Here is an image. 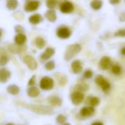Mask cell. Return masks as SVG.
Wrapping results in <instances>:
<instances>
[{
	"instance_id": "6da1fadb",
	"label": "cell",
	"mask_w": 125,
	"mask_h": 125,
	"mask_svg": "<svg viewBox=\"0 0 125 125\" xmlns=\"http://www.w3.org/2000/svg\"><path fill=\"white\" fill-rule=\"evenodd\" d=\"M81 51V46L80 44L75 43V44H73V45L68 46V48L66 50L65 55H64L65 59L67 61L72 59Z\"/></svg>"
},
{
	"instance_id": "7a4b0ae2",
	"label": "cell",
	"mask_w": 125,
	"mask_h": 125,
	"mask_svg": "<svg viewBox=\"0 0 125 125\" xmlns=\"http://www.w3.org/2000/svg\"><path fill=\"white\" fill-rule=\"evenodd\" d=\"M95 82L102 88L104 92H108L111 89L110 83L107 80H105L103 75H97L95 78Z\"/></svg>"
},
{
	"instance_id": "3957f363",
	"label": "cell",
	"mask_w": 125,
	"mask_h": 125,
	"mask_svg": "<svg viewBox=\"0 0 125 125\" xmlns=\"http://www.w3.org/2000/svg\"><path fill=\"white\" fill-rule=\"evenodd\" d=\"M53 81L49 77H44L40 81V87L43 90H51L53 87Z\"/></svg>"
},
{
	"instance_id": "277c9868",
	"label": "cell",
	"mask_w": 125,
	"mask_h": 125,
	"mask_svg": "<svg viewBox=\"0 0 125 125\" xmlns=\"http://www.w3.org/2000/svg\"><path fill=\"white\" fill-rule=\"evenodd\" d=\"M83 100H84V95L81 92H75L71 95L72 103L75 105H80L83 101Z\"/></svg>"
},
{
	"instance_id": "5b68a950",
	"label": "cell",
	"mask_w": 125,
	"mask_h": 125,
	"mask_svg": "<svg viewBox=\"0 0 125 125\" xmlns=\"http://www.w3.org/2000/svg\"><path fill=\"white\" fill-rule=\"evenodd\" d=\"M23 62L27 65V67L31 70H36L37 67V63L36 60L31 56H29V55L25 56L23 57Z\"/></svg>"
},
{
	"instance_id": "8992f818",
	"label": "cell",
	"mask_w": 125,
	"mask_h": 125,
	"mask_svg": "<svg viewBox=\"0 0 125 125\" xmlns=\"http://www.w3.org/2000/svg\"><path fill=\"white\" fill-rule=\"evenodd\" d=\"M56 34L59 37L62 39H67L70 37L71 35V31L70 29L65 26H62L59 28L56 31Z\"/></svg>"
},
{
	"instance_id": "52a82bcc",
	"label": "cell",
	"mask_w": 125,
	"mask_h": 125,
	"mask_svg": "<svg viewBox=\"0 0 125 125\" xmlns=\"http://www.w3.org/2000/svg\"><path fill=\"white\" fill-rule=\"evenodd\" d=\"M60 10L63 13H70L73 11L74 6L71 2L66 1L61 4Z\"/></svg>"
},
{
	"instance_id": "ba28073f",
	"label": "cell",
	"mask_w": 125,
	"mask_h": 125,
	"mask_svg": "<svg viewBox=\"0 0 125 125\" xmlns=\"http://www.w3.org/2000/svg\"><path fill=\"white\" fill-rule=\"evenodd\" d=\"M40 6V2L38 1H30L26 4L25 7V10L26 12H33L37 10V8Z\"/></svg>"
},
{
	"instance_id": "9c48e42d",
	"label": "cell",
	"mask_w": 125,
	"mask_h": 125,
	"mask_svg": "<svg viewBox=\"0 0 125 125\" xmlns=\"http://www.w3.org/2000/svg\"><path fill=\"white\" fill-rule=\"evenodd\" d=\"M111 65V60L108 56H103L100 62V67L102 70H108Z\"/></svg>"
},
{
	"instance_id": "30bf717a",
	"label": "cell",
	"mask_w": 125,
	"mask_h": 125,
	"mask_svg": "<svg viewBox=\"0 0 125 125\" xmlns=\"http://www.w3.org/2000/svg\"><path fill=\"white\" fill-rule=\"evenodd\" d=\"M94 108L92 106H87V107H83L81 111L80 114L82 116L85 117H89L91 116L94 114Z\"/></svg>"
},
{
	"instance_id": "8fae6325",
	"label": "cell",
	"mask_w": 125,
	"mask_h": 125,
	"mask_svg": "<svg viewBox=\"0 0 125 125\" xmlns=\"http://www.w3.org/2000/svg\"><path fill=\"white\" fill-rule=\"evenodd\" d=\"M71 67H72L73 71L75 73H76V74L81 73L82 72V70H83V67H82L81 62L79 60H75V61H74V62L72 63Z\"/></svg>"
},
{
	"instance_id": "7c38bea8",
	"label": "cell",
	"mask_w": 125,
	"mask_h": 125,
	"mask_svg": "<svg viewBox=\"0 0 125 125\" xmlns=\"http://www.w3.org/2000/svg\"><path fill=\"white\" fill-rule=\"evenodd\" d=\"M55 53V50L52 48H48L44 53L41 55V58L43 60H48L49 59H51Z\"/></svg>"
},
{
	"instance_id": "4fadbf2b",
	"label": "cell",
	"mask_w": 125,
	"mask_h": 125,
	"mask_svg": "<svg viewBox=\"0 0 125 125\" xmlns=\"http://www.w3.org/2000/svg\"><path fill=\"white\" fill-rule=\"evenodd\" d=\"M10 78V73L6 69H1L0 70V81L1 83H6Z\"/></svg>"
},
{
	"instance_id": "5bb4252c",
	"label": "cell",
	"mask_w": 125,
	"mask_h": 125,
	"mask_svg": "<svg viewBox=\"0 0 125 125\" xmlns=\"http://www.w3.org/2000/svg\"><path fill=\"white\" fill-rule=\"evenodd\" d=\"M15 42L18 45H22L25 44L26 42V37L23 33H19L17 34V35L15 37Z\"/></svg>"
},
{
	"instance_id": "9a60e30c",
	"label": "cell",
	"mask_w": 125,
	"mask_h": 125,
	"mask_svg": "<svg viewBox=\"0 0 125 125\" xmlns=\"http://www.w3.org/2000/svg\"><path fill=\"white\" fill-rule=\"evenodd\" d=\"M45 18L50 22H54L56 20V12L53 9H50L45 12Z\"/></svg>"
},
{
	"instance_id": "2e32d148",
	"label": "cell",
	"mask_w": 125,
	"mask_h": 125,
	"mask_svg": "<svg viewBox=\"0 0 125 125\" xmlns=\"http://www.w3.org/2000/svg\"><path fill=\"white\" fill-rule=\"evenodd\" d=\"M27 94L31 97H36L40 94V91L37 87L33 86L27 90Z\"/></svg>"
},
{
	"instance_id": "e0dca14e",
	"label": "cell",
	"mask_w": 125,
	"mask_h": 125,
	"mask_svg": "<svg viewBox=\"0 0 125 125\" xmlns=\"http://www.w3.org/2000/svg\"><path fill=\"white\" fill-rule=\"evenodd\" d=\"M42 16L40 14H34V15H31L29 19V22L32 24H37V23H40L42 21Z\"/></svg>"
},
{
	"instance_id": "ac0fdd59",
	"label": "cell",
	"mask_w": 125,
	"mask_h": 125,
	"mask_svg": "<svg viewBox=\"0 0 125 125\" xmlns=\"http://www.w3.org/2000/svg\"><path fill=\"white\" fill-rule=\"evenodd\" d=\"M7 91L9 94H12V95H16L19 93L20 92V88L16 86V85H10L7 89Z\"/></svg>"
},
{
	"instance_id": "d6986e66",
	"label": "cell",
	"mask_w": 125,
	"mask_h": 125,
	"mask_svg": "<svg viewBox=\"0 0 125 125\" xmlns=\"http://www.w3.org/2000/svg\"><path fill=\"white\" fill-rule=\"evenodd\" d=\"M90 6L94 10H99L103 6V1L101 0H92L91 1Z\"/></svg>"
},
{
	"instance_id": "ffe728a7",
	"label": "cell",
	"mask_w": 125,
	"mask_h": 125,
	"mask_svg": "<svg viewBox=\"0 0 125 125\" xmlns=\"http://www.w3.org/2000/svg\"><path fill=\"white\" fill-rule=\"evenodd\" d=\"M49 102L51 103V104H52L53 105H56V106H60L62 105V100L56 96H52L49 98Z\"/></svg>"
},
{
	"instance_id": "44dd1931",
	"label": "cell",
	"mask_w": 125,
	"mask_h": 125,
	"mask_svg": "<svg viewBox=\"0 0 125 125\" xmlns=\"http://www.w3.org/2000/svg\"><path fill=\"white\" fill-rule=\"evenodd\" d=\"M18 1L17 0H7V7L10 10H14L18 7Z\"/></svg>"
},
{
	"instance_id": "7402d4cb",
	"label": "cell",
	"mask_w": 125,
	"mask_h": 125,
	"mask_svg": "<svg viewBox=\"0 0 125 125\" xmlns=\"http://www.w3.org/2000/svg\"><path fill=\"white\" fill-rule=\"evenodd\" d=\"M87 103L92 107L97 106L98 105V104L100 103V100L97 97H90L87 99Z\"/></svg>"
},
{
	"instance_id": "603a6c76",
	"label": "cell",
	"mask_w": 125,
	"mask_h": 125,
	"mask_svg": "<svg viewBox=\"0 0 125 125\" xmlns=\"http://www.w3.org/2000/svg\"><path fill=\"white\" fill-rule=\"evenodd\" d=\"M35 45L38 48H42L45 45V42L42 37H37L35 40Z\"/></svg>"
},
{
	"instance_id": "cb8c5ba5",
	"label": "cell",
	"mask_w": 125,
	"mask_h": 125,
	"mask_svg": "<svg viewBox=\"0 0 125 125\" xmlns=\"http://www.w3.org/2000/svg\"><path fill=\"white\" fill-rule=\"evenodd\" d=\"M111 71H112V73H113L114 75H120L121 73H122V69H121V67H120L119 65H118V64H114V65L112 66Z\"/></svg>"
},
{
	"instance_id": "d4e9b609",
	"label": "cell",
	"mask_w": 125,
	"mask_h": 125,
	"mask_svg": "<svg viewBox=\"0 0 125 125\" xmlns=\"http://www.w3.org/2000/svg\"><path fill=\"white\" fill-rule=\"evenodd\" d=\"M45 67L48 70H52L55 68V63L53 61H50L45 64Z\"/></svg>"
},
{
	"instance_id": "484cf974",
	"label": "cell",
	"mask_w": 125,
	"mask_h": 125,
	"mask_svg": "<svg viewBox=\"0 0 125 125\" xmlns=\"http://www.w3.org/2000/svg\"><path fill=\"white\" fill-rule=\"evenodd\" d=\"M56 0H47L46 5L49 9H53L56 4Z\"/></svg>"
},
{
	"instance_id": "4316f807",
	"label": "cell",
	"mask_w": 125,
	"mask_h": 125,
	"mask_svg": "<svg viewBox=\"0 0 125 125\" xmlns=\"http://www.w3.org/2000/svg\"><path fill=\"white\" fill-rule=\"evenodd\" d=\"M8 62H9L8 57H7L6 55L2 54V55L1 56V58H0V64H1V66H4V65H5Z\"/></svg>"
},
{
	"instance_id": "83f0119b",
	"label": "cell",
	"mask_w": 125,
	"mask_h": 125,
	"mask_svg": "<svg viewBox=\"0 0 125 125\" xmlns=\"http://www.w3.org/2000/svg\"><path fill=\"white\" fill-rule=\"evenodd\" d=\"M66 120H67V117L64 116V115H62V114L59 115L56 117V122L58 124H64Z\"/></svg>"
},
{
	"instance_id": "f1b7e54d",
	"label": "cell",
	"mask_w": 125,
	"mask_h": 125,
	"mask_svg": "<svg viewBox=\"0 0 125 125\" xmlns=\"http://www.w3.org/2000/svg\"><path fill=\"white\" fill-rule=\"evenodd\" d=\"M116 37H125V29H120L115 33Z\"/></svg>"
},
{
	"instance_id": "f546056e",
	"label": "cell",
	"mask_w": 125,
	"mask_h": 125,
	"mask_svg": "<svg viewBox=\"0 0 125 125\" xmlns=\"http://www.w3.org/2000/svg\"><path fill=\"white\" fill-rule=\"evenodd\" d=\"M92 75H93L92 72L91 70H87L85 71V73L83 74V76H84V78L89 79V78H91L92 77Z\"/></svg>"
},
{
	"instance_id": "4dcf8cb0",
	"label": "cell",
	"mask_w": 125,
	"mask_h": 125,
	"mask_svg": "<svg viewBox=\"0 0 125 125\" xmlns=\"http://www.w3.org/2000/svg\"><path fill=\"white\" fill-rule=\"evenodd\" d=\"M35 79H36V76H35V75H33V76L30 78V80H29V83H28L29 86H33L35 84Z\"/></svg>"
},
{
	"instance_id": "1f68e13d",
	"label": "cell",
	"mask_w": 125,
	"mask_h": 125,
	"mask_svg": "<svg viewBox=\"0 0 125 125\" xmlns=\"http://www.w3.org/2000/svg\"><path fill=\"white\" fill-rule=\"evenodd\" d=\"M78 87H79L78 88L79 91H86L88 88L86 84H80V85H78Z\"/></svg>"
},
{
	"instance_id": "d6a6232c",
	"label": "cell",
	"mask_w": 125,
	"mask_h": 125,
	"mask_svg": "<svg viewBox=\"0 0 125 125\" xmlns=\"http://www.w3.org/2000/svg\"><path fill=\"white\" fill-rule=\"evenodd\" d=\"M15 31L18 32V34H19V33H23L24 30H23V29L21 26H17L15 27Z\"/></svg>"
},
{
	"instance_id": "836d02e7",
	"label": "cell",
	"mask_w": 125,
	"mask_h": 125,
	"mask_svg": "<svg viewBox=\"0 0 125 125\" xmlns=\"http://www.w3.org/2000/svg\"><path fill=\"white\" fill-rule=\"evenodd\" d=\"M119 20H120V21H122V22L125 21V12H123V13H122V14L120 15V16H119Z\"/></svg>"
},
{
	"instance_id": "e575fe53",
	"label": "cell",
	"mask_w": 125,
	"mask_h": 125,
	"mask_svg": "<svg viewBox=\"0 0 125 125\" xmlns=\"http://www.w3.org/2000/svg\"><path fill=\"white\" fill-rule=\"evenodd\" d=\"M111 4H117L120 2V0H109Z\"/></svg>"
},
{
	"instance_id": "d590c367",
	"label": "cell",
	"mask_w": 125,
	"mask_h": 125,
	"mask_svg": "<svg viewBox=\"0 0 125 125\" xmlns=\"http://www.w3.org/2000/svg\"><path fill=\"white\" fill-rule=\"evenodd\" d=\"M121 53H122L123 56H125V47H124L123 48H122V50H121Z\"/></svg>"
},
{
	"instance_id": "8d00e7d4",
	"label": "cell",
	"mask_w": 125,
	"mask_h": 125,
	"mask_svg": "<svg viewBox=\"0 0 125 125\" xmlns=\"http://www.w3.org/2000/svg\"><path fill=\"white\" fill-rule=\"evenodd\" d=\"M92 125H104L103 123H101V122H94V123H93Z\"/></svg>"
},
{
	"instance_id": "74e56055",
	"label": "cell",
	"mask_w": 125,
	"mask_h": 125,
	"mask_svg": "<svg viewBox=\"0 0 125 125\" xmlns=\"http://www.w3.org/2000/svg\"><path fill=\"white\" fill-rule=\"evenodd\" d=\"M63 125H71L70 124H69V123H64Z\"/></svg>"
},
{
	"instance_id": "f35d334b",
	"label": "cell",
	"mask_w": 125,
	"mask_h": 125,
	"mask_svg": "<svg viewBox=\"0 0 125 125\" xmlns=\"http://www.w3.org/2000/svg\"><path fill=\"white\" fill-rule=\"evenodd\" d=\"M6 125H14L13 124H11V123H8V124H7Z\"/></svg>"
},
{
	"instance_id": "ab89813d",
	"label": "cell",
	"mask_w": 125,
	"mask_h": 125,
	"mask_svg": "<svg viewBox=\"0 0 125 125\" xmlns=\"http://www.w3.org/2000/svg\"></svg>"
}]
</instances>
